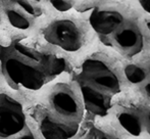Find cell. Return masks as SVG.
<instances>
[{"instance_id":"obj_8","label":"cell","mask_w":150,"mask_h":139,"mask_svg":"<svg viewBox=\"0 0 150 139\" xmlns=\"http://www.w3.org/2000/svg\"><path fill=\"white\" fill-rule=\"evenodd\" d=\"M117 122L120 126L130 135L138 137L144 131L143 115L133 109H126L117 113Z\"/></svg>"},{"instance_id":"obj_1","label":"cell","mask_w":150,"mask_h":139,"mask_svg":"<svg viewBox=\"0 0 150 139\" xmlns=\"http://www.w3.org/2000/svg\"><path fill=\"white\" fill-rule=\"evenodd\" d=\"M0 60L6 81L14 89L39 90L67 69L64 58L42 53L20 41L6 47L0 46Z\"/></svg>"},{"instance_id":"obj_9","label":"cell","mask_w":150,"mask_h":139,"mask_svg":"<svg viewBox=\"0 0 150 139\" xmlns=\"http://www.w3.org/2000/svg\"><path fill=\"white\" fill-rule=\"evenodd\" d=\"M124 73L127 80L130 83L136 84V85L142 84L148 78V72L146 71V69L136 64H131L126 66Z\"/></svg>"},{"instance_id":"obj_15","label":"cell","mask_w":150,"mask_h":139,"mask_svg":"<svg viewBox=\"0 0 150 139\" xmlns=\"http://www.w3.org/2000/svg\"><path fill=\"white\" fill-rule=\"evenodd\" d=\"M143 121H144V129L150 135V109H147L145 113H143Z\"/></svg>"},{"instance_id":"obj_14","label":"cell","mask_w":150,"mask_h":139,"mask_svg":"<svg viewBox=\"0 0 150 139\" xmlns=\"http://www.w3.org/2000/svg\"><path fill=\"white\" fill-rule=\"evenodd\" d=\"M137 5L148 16H150V0H135Z\"/></svg>"},{"instance_id":"obj_7","label":"cell","mask_w":150,"mask_h":139,"mask_svg":"<svg viewBox=\"0 0 150 139\" xmlns=\"http://www.w3.org/2000/svg\"><path fill=\"white\" fill-rule=\"evenodd\" d=\"M128 16L127 12L113 6H98L91 11L89 23L94 32L105 43Z\"/></svg>"},{"instance_id":"obj_13","label":"cell","mask_w":150,"mask_h":139,"mask_svg":"<svg viewBox=\"0 0 150 139\" xmlns=\"http://www.w3.org/2000/svg\"><path fill=\"white\" fill-rule=\"evenodd\" d=\"M55 9L58 11H67L71 8L73 4L69 0H49Z\"/></svg>"},{"instance_id":"obj_10","label":"cell","mask_w":150,"mask_h":139,"mask_svg":"<svg viewBox=\"0 0 150 139\" xmlns=\"http://www.w3.org/2000/svg\"><path fill=\"white\" fill-rule=\"evenodd\" d=\"M7 18L9 23L14 27L20 30H26L29 29L31 26V21L29 18H27L23 12L16 9H8L6 11Z\"/></svg>"},{"instance_id":"obj_5","label":"cell","mask_w":150,"mask_h":139,"mask_svg":"<svg viewBox=\"0 0 150 139\" xmlns=\"http://www.w3.org/2000/svg\"><path fill=\"white\" fill-rule=\"evenodd\" d=\"M105 44L117 50L125 57L133 58L141 54L144 50V34L138 23L128 16L115 29Z\"/></svg>"},{"instance_id":"obj_18","label":"cell","mask_w":150,"mask_h":139,"mask_svg":"<svg viewBox=\"0 0 150 139\" xmlns=\"http://www.w3.org/2000/svg\"><path fill=\"white\" fill-rule=\"evenodd\" d=\"M146 28L148 29V31L150 32V20L146 21Z\"/></svg>"},{"instance_id":"obj_19","label":"cell","mask_w":150,"mask_h":139,"mask_svg":"<svg viewBox=\"0 0 150 139\" xmlns=\"http://www.w3.org/2000/svg\"><path fill=\"white\" fill-rule=\"evenodd\" d=\"M0 23H1V18H0Z\"/></svg>"},{"instance_id":"obj_4","label":"cell","mask_w":150,"mask_h":139,"mask_svg":"<svg viewBox=\"0 0 150 139\" xmlns=\"http://www.w3.org/2000/svg\"><path fill=\"white\" fill-rule=\"evenodd\" d=\"M0 139H37L21 102L0 93Z\"/></svg>"},{"instance_id":"obj_12","label":"cell","mask_w":150,"mask_h":139,"mask_svg":"<svg viewBox=\"0 0 150 139\" xmlns=\"http://www.w3.org/2000/svg\"><path fill=\"white\" fill-rule=\"evenodd\" d=\"M82 139H115L110 134L102 131L100 129H91Z\"/></svg>"},{"instance_id":"obj_6","label":"cell","mask_w":150,"mask_h":139,"mask_svg":"<svg viewBox=\"0 0 150 139\" xmlns=\"http://www.w3.org/2000/svg\"><path fill=\"white\" fill-rule=\"evenodd\" d=\"M44 37L49 43L69 52H76L84 45V34L71 20H58L47 27Z\"/></svg>"},{"instance_id":"obj_17","label":"cell","mask_w":150,"mask_h":139,"mask_svg":"<svg viewBox=\"0 0 150 139\" xmlns=\"http://www.w3.org/2000/svg\"><path fill=\"white\" fill-rule=\"evenodd\" d=\"M29 1H31V2H33V3L39 5V3H40V1H41V0H29Z\"/></svg>"},{"instance_id":"obj_16","label":"cell","mask_w":150,"mask_h":139,"mask_svg":"<svg viewBox=\"0 0 150 139\" xmlns=\"http://www.w3.org/2000/svg\"><path fill=\"white\" fill-rule=\"evenodd\" d=\"M142 85H143V91H144V93L150 98V78L149 77L143 82Z\"/></svg>"},{"instance_id":"obj_2","label":"cell","mask_w":150,"mask_h":139,"mask_svg":"<svg viewBox=\"0 0 150 139\" xmlns=\"http://www.w3.org/2000/svg\"><path fill=\"white\" fill-rule=\"evenodd\" d=\"M77 82L85 109L98 117L109 113L122 89L120 74L101 56H90L82 62Z\"/></svg>"},{"instance_id":"obj_3","label":"cell","mask_w":150,"mask_h":139,"mask_svg":"<svg viewBox=\"0 0 150 139\" xmlns=\"http://www.w3.org/2000/svg\"><path fill=\"white\" fill-rule=\"evenodd\" d=\"M82 118L83 106L75 92L67 84H58L40 115L39 129L44 139H71L79 131Z\"/></svg>"},{"instance_id":"obj_11","label":"cell","mask_w":150,"mask_h":139,"mask_svg":"<svg viewBox=\"0 0 150 139\" xmlns=\"http://www.w3.org/2000/svg\"><path fill=\"white\" fill-rule=\"evenodd\" d=\"M16 4L20 5V7H22L25 11L30 16H39L42 13L41 7L37 4L33 3V2L29 1V0H13Z\"/></svg>"}]
</instances>
